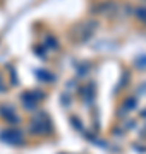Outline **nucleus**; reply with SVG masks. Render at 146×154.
Wrapping results in <instances>:
<instances>
[{
    "instance_id": "nucleus-2",
    "label": "nucleus",
    "mask_w": 146,
    "mask_h": 154,
    "mask_svg": "<svg viewBox=\"0 0 146 154\" xmlns=\"http://www.w3.org/2000/svg\"><path fill=\"white\" fill-rule=\"evenodd\" d=\"M2 140H5L9 144H23V132H19V130H5V132L2 134Z\"/></svg>"
},
{
    "instance_id": "nucleus-6",
    "label": "nucleus",
    "mask_w": 146,
    "mask_h": 154,
    "mask_svg": "<svg viewBox=\"0 0 146 154\" xmlns=\"http://www.w3.org/2000/svg\"><path fill=\"white\" fill-rule=\"evenodd\" d=\"M4 89L5 88H4V84H2V77H0V91H4Z\"/></svg>"
},
{
    "instance_id": "nucleus-5",
    "label": "nucleus",
    "mask_w": 146,
    "mask_h": 154,
    "mask_svg": "<svg viewBox=\"0 0 146 154\" xmlns=\"http://www.w3.org/2000/svg\"><path fill=\"white\" fill-rule=\"evenodd\" d=\"M136 14H138V17H141V19H144L146 21V9H138Z\"/></svg>"
},
{
    "instance_id": "nucleus-3",
    "label": "nucleus",
    "mask_w": 146,
    "mask_h": 154,
    "mask_svg": "<svg viewBox=\"0 0 146 154\" xmlns=\"http://www.w3.org/2000/svg\"><path fill=\"white\" fill-rule=\"evenodd\" d=\"M0 115L5 116V118H9L11 123H17V122H19V118H17L16 113L12 111V108H7V106H2V108H0Z\"/></svg>"
},
{
    "instance_id": "nucleus-1",
    "label": "nucleus",
    "mask_w": 146,
    "mask_h": 154,
    "mask_svg": "<svg viewBox=\"0 0 146 154\" xmlns=\"http://www.w3.org/2000/svg\"><path fill=\"white\" fill-rule=\"evenodd\" d=\"M50 120L45 116V120H40V118H34L33 122H31V130H33L34 134H48L50 132Z\"/></svg>"
},
{
    "instance_id": "nucleus-4",
    "label": "nucleus",
    "mask_w": 146,
    "mask_h": 154,
    "mask_svg": "<svg viewBox=\"0 0 146 154\" xmlns=\"http://www.w3.org/2000/svg\"><path fill=\"white\" fill-rule=\"evenodd\" d=\"M36 101H38V96H33V94H26V96H23V103L28 106L29 110H33V106L36 105Z\"/></svg>"
}]
</instances>
